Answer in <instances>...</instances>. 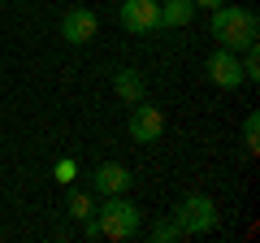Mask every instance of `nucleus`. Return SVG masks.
Returning <instances> with one entry per match:
<instances>
[{"label": "nucleus", "mask_w": 260, "mask_h": 243, "mask_svg": "<svg viewBox=\"0 0 260 243\" xmlns=\"http://www.w3.org/2000/svg\"><path fill=\"white\" fill-rule=\"evenodd\" d=\"M174 222L182 226V234H208L217 226V204L208 196H186L174 208Z\"/></svg>", "instance_id": "nucleus-3"}, {"label": "nucleus", "mask_w": 260, "mask_h": 243, "mask_svg": "<svg viewBox=\"0 0 260 243\" xmlns=\"http://www.w3.org/2000/svg\"><path fill=\"white\" fill-rule=\"evenodd\" d=\"M113 5H121V0H113Z\"/></svg>", "instance_id": "nucleus-16"}, {"label": "nucleus", "mask_w": 260, "mask_h": 243, "mask_svg": "<svg viewBox=\"0 0 260 243\" xmlns=\"http://www.w3.org/2000/svg\"><path fill=\"white\" fill-rule=\"evenodd\" d=\"M95 31H100V22L91 9H70L61 18V39H70V44H87V39H95Z\"/></svg>", "instance_id": "nucleus-7"}, {"label": "nucleus", "mask_w": 260, "mask_h": 243, "mask_svg": "<svg viewBox=\"0 0 260 243\" xmlns=\"http://www.w3.org/2000/svg\"><path fill=\"white\" fill-rule=\"evenodd\" d=\"M195 18V0H165L160 5V26H186Z\"/></svg>", "instance_id": "nucleus-10"}, {"label": "nucleus", "mask_w": 260, "mask_h": 243, "mask_svg": "<svg viewBox=\"0 0 260 243\" xmlns=\"http://www.w3.org/2000/svg\"><path fill=\"white\" fill-rule=\"evenodd\" d=\"M87 239H109V243H126L139 230V208L121 196H104V204L95 208V217H83Z\"/></svg>", "instance_id": "nucleus-1"}, {"label": "nucleus", "mask_w": 260, "mask_h": 243, "mask_svg": "<svg viewBox=\"0 0 260 243\" xmlns=\"http://www.w3.org/2000/svg\"><path fill=\"white\" fill-rule=\"evenodd\" d=\"M91 208H95V200L87 196V191H70V217H91Z\"/></svg>", "instance_id": "nucleus-11"}, {"label": "nucleus", "mask_w": 260, "mask_h": 243, "mask_svg": "<svg viewBox=\"0 0 260 243\" xmlns=\"http://www.w3.org/2000/svg\"><path fill=\"white\" fill-rule=\"evenodd\" d=\"M126 187H130V169H126V165L109 161V165L95 169V191H100V196H121Z\"/></svg>", "instance_id": "nucleus-8"}, {"label": "nucleus", "mask_w": 260, "mask_h": 243, "mask_svg": "<svg viewBox=\"0 0 260 243\" xmlns=\"http://www.w3.org/2000/svg\"><path fill=\"white\" fill-rule=\"evenodd\" d=\"M121 26L135 35L160 31V0H121Z\"/></svg>", "instance_id": "nucleus-5"}, {"label": "nucleus", "mask_w": 260, "mask_h": 243, "mask_svg": "<svg viewBox=\"0 0 260 243\" xmlns=\"http://www.w3.org/2000/svg\"><path fill=\"white\" fill-rule=\"evenodd\" d=\"M208 78H213L217 87H225V92H234L239 83H247V78H243V61H239V52H230V48H217V52L208 56Z\"/></svg>", "instance_id": "nucleus-6"}, {"label": "nucleus", "mask_w": 260, "mask_h": 243, "mask_svg": "<svg viewBox=\"0 0 260 243\" xmlns=\"http://www.w3.org/2000/svg\"><path fill=\"white\" fill-rule=\"evenodd\" d=\"M243 143H247L251 157L260 152V117H256V113H247V122H243Z\"/></svg>", "instance_id": "nucleus-12"}, {"label": "nucleus", "mask_w": 260, "mask_h": 243, "mask_svg": "<svg viewBox=\"0 0 260 243\" xmlns=\"http://www.w3.org/2000/svg\"><path fill=\"white\" fill-rule=\"evenodd\" d=\"M74 174H78V161H74V157H61V161L52 165V178H56V183H74Z\"/></svg>", "instance_id": "nucleus-14"}, {"label": "nucleus", "mask_w": 260, "mask_h": 243, "mask_svg": "<svg viewBox=\"0 0 260 243\" xmlns=\"http://www.w3.org/2000/svg\"><path fill=\"white\" fill-rule=\"evenodd\" d=\"M113 92H117L126 104H139V100H143V78H139V70H117Z\"/></svg>", "instance_id": "nucleus-9"}, {"label": "nucleus", "mask_w": 260, "mask_h": 243, "mask_svg": "<svg viewBox=\"0 0 260 243\" xmlns=\"http://www.w3.org/2000/svg\"><path fill=\"white\" fill-rule=\"evenodd\" d=\"M243 52H247V56H239V61H243V78H251V83H256V78H260V52H256V44L243 48Z\"/></svg>", "instance_id": "nucleus-13"}, {"label": "nucleus", "mask_w": 260, "mask_h": 243, "mask_svg": "<svg viewBox=\"0 0 260 243\" xmlns=\"http://www.w3.org/2000/svg\"><path fill=\"white\" fill-rule=\"evenodd\" d=\"M152 239H156V243H174V239H182V226L169 217V222H160L156 230H152Z\"/></svg>", "instance_id": "nucleus-15"}, {"label": "nucleus", "mask_w": 260, "mask_h": 243, "mask_svg": "<svg viewBox=\"0 0 260 243\" xmlns=\"http://www.w3.org/2000/svg\"><path fill=\"white\" fill-rule=\"evenodd\" d=\"M160 135H165V109L139 100L135 109H130V139L135 143H156Z\"/></svg>", "instance_id": "nucleus-4"}, {"label": "nucleus", "mask_w": 260, "mask_h": 243, "mask_svg": "<svg viewBox=\"0 0 260 243\" xmlns=\"http://www.w3.org/2000/svg\"><path fill=\"white\" fill-rule=\"evenodd\" d=\"M225 5H230V0H225Z\"/></svg>", "instance_id": "nucleus-17"}, {"label": "nucleus", "mask_w": 260, "mask_h": 243, "mask_svg": "<svg viewBox=\"0 0 260 243\" xmlns=\"http://www.w3.org/2000/svg\"><path fill=\"white\" fill-rule=\"evenodd\" d=\"M213 39L230 52H243L260 39V18L251 9H230V5H217L213 13Z\"/></svg>", "instance_id": "nucleus-2"}]
</instances>
